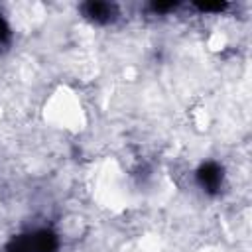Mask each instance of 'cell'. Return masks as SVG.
Returning <instances> with one entry per match:
<instances>
[{
  "instance_id": "6da1fadb",
  "label": "cell",
  "mask_w": 252,
  "mask_h": 252,
  "mask_svg": "<svg viewBox=\"0 0 252 252\" xmlns=\"http://www.w3.org/2000/svg\"><path fill=\"white\" fill-rule=\"evenodd\" d=\"M195 177H197L199 187H201L205 193L215 195V193H219L220 187H222V181H224V169H222L217 161H205V163L199 165Z\"/></svg>"
},
{
  "instance_id": "7a4b0ae2",
  "label": "cell",
  "mask_w": 252,
  "mask_h": 252,
  "mask_svg": "<svg viewBox=\"0 0 252 252\" xmlns=\"http://www.w3.org/2000/svg\"><path fill=\"white\" fill-rule=\"evenodd\" d=\"M81 12L87 20L98 26L112 24L118 18V6L110 2H85L81 4Z\"/></svg>"
},
{
  "instance_id": "3957f363",
  "label": "cell",
  "mask_w": 252,
  "mask_h": 252,
  "mask_svg": "<svg viewBox=\"0 0 252 252\" xmlns=\"http://www.w3.org/2000/svg\"><path fill=\"white\" fill-rule=\"evenodd\" d=\"M28 252H57L59 250V236L49 228H39L33 232L24 234Z\"/></svg>"
},
{
  "instance_id": "277c9868",
  "label": "cell",
  "mask_w": 252,
  "mask_h": 252,
  "mask_svg": "<svg viewBox=\"0 0 252 252\" xmlns=\"http://www.w3.org/2000/svg\"><path fill=\"white\" fill-rule=\"evenodd\" d=\"M193 6L199 12H224L228 8L226 2H195Z\"/></svg>"
},
{
  "instance_id": "5b68a950",
  "label": "cell",
  "mask_w": 252,
  "mask_h": 252,
  "mask_svg": "<svg viewBox=\"0 0 252 252\" xmlns=\"http://www.w3.org/2000/svg\"><path fill=\"white\" fill-rule=\"evenodd\" d=\"M4 252H28V246H26V238H24V234L14 236V238L6 244V250H4Z\"/></svg>"
},
{
  "instance_id": "8992f818",
  "label": "cell",
  "mask_w": 252,
  "mask_h": 252,
  "mask_svg": "<svg viewBox=\"0 0 252 252\" xmlns=\"http://www.w3.org/2000/svg\"><path fill=\"white\" fill-rule=\"evenodd\" d=\"M150 8H152V12H156V14H165V12L175 10V8H177V2H152Z\"/></svg>"
},
{
  "instance_id": "52a82bcc",
  "label": "cell",
  "mask_w": 252,
  "mask_h": 252,
  "mask_svg": "<svg viewBox=\"0 0 252 252\" xmlns=\"http://www.w3.org/2000/svg\"><path fill=\"white\" fill-rule=\"evenodd\" d=\"M10 35H12V33H10L8 24H6V22L0 18V43H6V41L10 39Z\"/></svg>"
}]
</instances>
